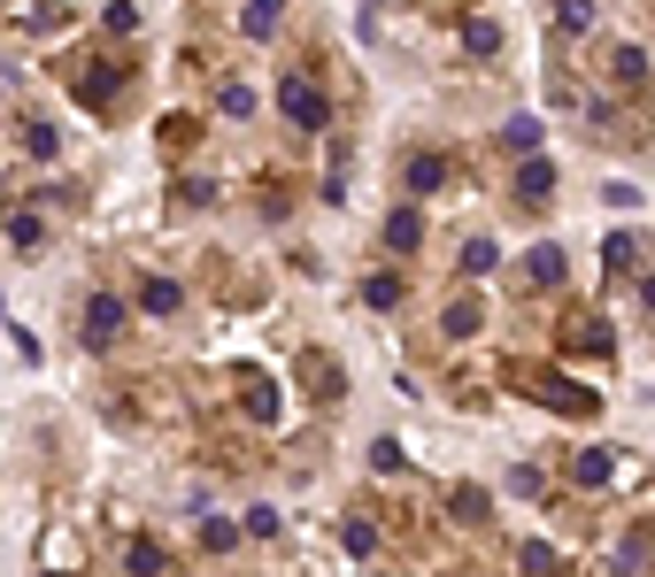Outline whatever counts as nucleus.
<instances>
[{
    "mask_svg": "<svg viewBox=\"0 0 655 577\" xmlns=\"http://www.w3.org/2000/svg\"><path fill=\"white\" fill-rule=\"evenodd\" d=\"M116 331H124V300L116 292H93L85 300V347H109Z\"/></svg>",
    "mask_w": 655,
    "mask_h": 577,
    "instance_id": "nucleus-4",
    "label": "nucleus"
},
{
    "mask_svg": "<svg viewBox=\"0 0 655 577\" xmlns=\"http://www.w3.org/2000/svg\"><path fill=\"white\" fill-rule=\"evenodd\" d=\"M239 31H247V39H270V31H278V0H247Z\"/></svg>",
    "mask_w": 655,
    "mask_h": 577,
    "instance_id": "nucleus-15",
    "label": "nucleus"
},
{
    "mask_svg": "<svg viewBox=\"0 0 655 577\" xmlns=\"http://www.w3.org/2000/svg\"><path fill=\"white\" fill-rule=\"evenodd\" d=\"M555 16H563V31H586L594 23V0H555Z\"/></svg>",
    "mask_w": 655,
    "mask_h": 577,
    "instance_id": "nucleus-25",
    "label": "nucleus"
},
{
    "mask_svg": "<svg viewBox=\"0 0 655 577\" xmlns=\"http://www.w3.org/2000/svg\"><path fill=\"white\" fill-rule=\"evenodd\" d=\"M124 563H132V577H163V547H155V539H140Z\"/></svg>",
    "mask_w": 655,
    "mask_h": 577,
    "instance_id": "nucleus-20",
    "label": "nucleus"
},
{
    "mask_svg": "<svg viewBox=\"0 0 655 577\" xmlns=\"http://www.w3.org/2000/svg\"><path fill=\"white\" fill-rule=\"evenodd\" d=\"M216 109H224V116H232V124H239V116H255V93H247V85H239V78H232V85H224V101H216Z\"/></svg>",
    "mask_w": 655,
    "mask_h": 577,
    "instance_id": "nucleus-22",
    "label": "nucleus"
},
{
    "mask_svg": "<svg viewBox=\"0 0 655 577\" xmlns=\"http://www.w3.org/2000/svg\"><path fill=\"white\" fill-rule=\"evenodd\" d=\"M339 547H347V563H370V555H378V524H370V516H347V524H339Z\"/></svg>",
    "mask_w": 655,
    "mask_h": 577,
    "instance_id": "nucleus-12",
    "label": "nucleus"
},
{
    "mask_svg": "<svg viewBox=\"0 0 655 577\" xmlns=\"http://www.w3.org/2000/svg\"><path fill=\"white\" fill-rule=\"evenodd\" d=\"M39 577H62V570H39Z\"/></svg>",
    "mask_w": 655,
    "mask_h": 577,
    "instance_id": "nucleus-31",
    "label": "nucleus"
},
{
    "mask_svg": "<svg viewBox=\"0 0 655 577\" xmlns=\"http://www.w3.org/2000/svg\"><path fill=\"white\" fill-rule=\"evenodd\" d=\"M401 177H409V193H432V185L448 177V162H440V154H409V169H401Z\"/></svg>",
    "mask_w": 655,
    "mask_h": 577,
    "instance_id": "nucleus-14",
    "label": "nucleus"
},
{
    "mask_svg": "<svg viewBox=\"0 0 655 577\" xmlns=\"http://www.w3.org/2000/svg\"><path fill=\"white\" fill-rule=\"evenodd\" d=\"M610 316H594V308H571V323H563V347L571 354H610Z\"/></svg>",
    "mask_w": 655,
    "mask_h": 577,
    "instance_id": "nucleus-2",
    "label": "nucleus"
},
{
    "mask_svg": "<svg viewBox=\"0 0 655 577\" xmlns=\"http://www.w3.org/2000/svg\"><path fill=\"white\" fill-rule=\"evenodd\" d=\"M23 146H31L39 162H54V146H62V140H54V124H31V132H23Z\"/></svg>",
    "mask_w": 655,
    "mask_h": 577,
    "instance_id": "nucleus-27",
    "label": "nucleus"
},
{
    "mask_svg": "<svg viewBox=\"0 0 655 577\" xmlns=\"http://www.w3.org/2000/svg\"><path fill=\"white\" fill-rule=\"evenodd\" d=\"M610 62H617V78H625V85H641V78H648V54H641V47H617Z\"/></svg>",
    "mask_w": 655,
    "mask_h": 577,
    "instance_id": "nucleus-21",
    "label": "nucleus"
},
{
    "mask_svg": "<svg viewBox=\"0 0 655 577\" xmlns=\"http://www.w3.org/2000/svg\"><path fill=\"white\" fill-rule=\"evenodd\" d=\"M362 300H370V308H393V300H401V278H370Z\"/></svg>",
    "mask_w": 655,
    "mask_h": 577,
    "instance_id": "nucleus-28",
    "label": "nucleus"
},
{
    "mask_svg": "<svg viewBox=\"0 0 655 577\" xmlns=\"http://www.w3.org/2000/svg\"><path fill=\"white\" fill-rule=\"evenodd\" d=\"M602 270H610V278H633V270H641V231H610V239H602Z\"/></svg>",
    "mask_w": 655,
    "mask_h": 577,
    "instance_id": "nucleus-7",
    "label": "nucleus"
},
{
    "mask_svg": "<svg viewBox=\"0 0 655 577\" xmlns=\"http://www.w3.org/2000/svg\"><path fill=\"white\" fill-rule=\"evenodd\" d=\"M440 331H448V339H471V331H479V300H456V308L440 316Z\"/></svg>",
    "mask_w": 655,
    "mask_h": 577,
    "instance_id": "nucleus-17",
    "label": "nucleus"
},
{
    "mask_svg": "<svg viewBox=\"0 0 655 577\" xmlns=\"http://www.w3.org/2000/svg\"><path fill=\"white\" fill-rule=\"evenodd\" d=\"M448 508H456V524H487V516H493V501L479 493V485H463V493H456Z\"/></svg>",
    "mask_w": 655,
    "mask_h": 577,
    "instance_id": "nucleus-16",
    "label": "nucleus"
},
{
    "mask_svg": "<svg viewBox=\"0 0 655 577\" xmlns=\"http://www.w3.org/2000/svg\"><path fill=\"white\" fill-rule=\"evenodd\" d=\"M547 193H555V169H547V154H532V162L516 169V200H524V208H540Z\"/></svg>",
    "mask_w": 655,
    "mask_h": 577,
    "instance_id": "nucleus-8",
    "label": "nucleus"
},
{
    "mask_svg": "<svg viewBox=\"0 0 655 577\" xmlns=\"http://www.w3.org/2000/svg\"><path fill=\"white\" fill-rule=\"evenodd\" d=\"M232 539H239V532H232V524H224V516H208V524H201V547H208V555H224V547H232Z\"/></svg>",
    "mask_w": 655,
    "mask_h": 577,
    "instance_id": "nucleus-24",
    "label": "nucleus"
},
{
    "mask_svg": "<svg viewBox=\"0 0 655 577\" xmlns=\"http://www.w3.org/2000/svg\"><path fill=\"white\" fill-rule=\"evenodd\" d=\"M617 570H648V532H625V547H617Z\"/></svg>",
    "mask_w": 655,
    "mask_h": 577,
    "instance_id": "nucleus-23",
    "label": "nucleus"
},
{
    "mask_svg": "<svg viewBox=\"0 0 655 577\" xmlns=\"http://www.w3.org/2000/svg\"><path fill=\"white\" fill-rule=\"evenodd\" d=\"M301 385H309L317 401H339V385H347V378H339V362H331V354L309 347V354H301Z\"/></svg>",
    "mask_w": 655,
    "mask_h": 577,
    "instance_id": "nucleus-6",
    "label": "nucleus"
},
{
    "mask_svg": "<svg viewBox=\"0 0 655 577\" xmlns=\"http://www.w3.org/2000/svg\"><path fill=\"white\" fill-rule=\"evenodd\" d=\"M140 308H147V316H170V308H177V286H170V278H147V286H140Z\"/></svg>",
    "mask_w": 655,
    "mask_h": 577,
    "instance_id": "nucleus-18",
    "label": "nucleus"
},
{
    "mask_svg": "<svg viewBox=\"0 0 655 577\" xmlns=\"http://www.w3.org/2000/svg\"><path fill=\"white\" fill-rule=\"evenodd\" d=\"M463 39H471V54H501V31H493L487 16H479V23H471V31H463Z\"/></svg>",
    "mask_w": 655,
    "mask_h": 577,
    "instance_id": "nucleus-26",
    "label": "nucleus"
},
{
    "mask_svg": "<svg viewBox=\"0 0 655 577\" xmlns=\"http://www.w3.org/2000/svg\"><path fill=\"white\" fill-rule=\"evenodd\" d=\"M501 140H509V146H532V140H540V124H532V116H509V124H501Z\"/></svg>",
    "mask_w": 655,
    "mask_h": 577,
    "instance_id": "nucleus-29",
    "label": "nucleus"
},
{
    "mask_svg": "<svg viewBox=\"0 0 655 577\" xmlns=\"http://www.w3.org/2000/svg\"><path fill=\"white\" fill-rule=\"evenodd\" d=\"M532 393H540L547 409H563V416H594V409H602V401H594L586 385H571V378H555V370H547V378H532Z\"/></svg>",
    "mask_w": 655,
    "mask_h": 577,
    "instance_id": "nucleus-3",
    "label": "nucleus"
},
{
    "mask_svg": "<svg viewBox=\"0 0 655 577\" xmlns=\"http://www.w3.org/2000/svg\"><path fill=\"white\" fill-rule=\"evenodd\" d=\"M278 109H286V124H294V132H325V124H331L325 93H317L309 78H286V85H278Z\"/></svg>",
    "mask_w": 655,
    "mask_h": 577,
    "instance_id": "nucleus-1",
    "label": "nucleus"
},
{
    "mask_svg": "<svg viewBox=\"0 0 655 577\" xmlns=\"http://www.w3.org/2000/svg\"><path fill=\"white\" fill-rule=\"evenodd\" d=\"M571 477H579V485H594V493H602V485H617V454H610V446H586V454H579V462H571Z\"/></svg>",
    "mask_w": 655,
    "mask_h": 577,
    "instance_id": "nucleus-10",
    "label": "nucleus"
},
{
    "mask_svg": "<svg viewBox=\"0 0 655 577\" xmlns=\"http://www.w3.org/2000/svg\"><path fill=\"white\" fill-rule=\"evenodd\" d=\"M524 278L532 286H563V247H532L524 255Z\"/></svg>",
    "mask_w": 655,
    "mask_h": 577,
    "instance_id": "nucleus-13",
    "label": "nucleus"
},
{
    "mask_svg": "<svg viewBox=\"0 0 655 577\" xmlns=\"http://www.w3.org/2000/svg\"><path fill=\"white\" fill-rule=\"evenodd\" d=\"M386 247H393V255H417V247H424V216H417V208H393V216H386Z\"/></svg>",
    "mask_w": 655,
    "mask_h": 577,
    "instance_id": "nucleus-9",
    "label": "nucleus"
},
{
    "mask_svg": "<svg viewBox=\"0 0 655 577\" xmlns=\"http://www.w3.org/2000/svg\"><path fill=\"white\" fill-rule=\"evenodd\" d=\"M641 300H648V308H655V278H641Z\"/></svg>",
    "mask_w": 655,
    "mask_h": 577,
    "instance_id": "nucleus-30",
    "label": "nucleus"
},
{
    "mask_svg": "<svg viewBox=\"0 0 655 577\" xmlns=\"http://www.w3.org/2000/svg\"><path fill=\"white\" fill-rule=\"evenodd\" d=\"M493 262H501V247H493V239H463V270H471V278H487Z\"/></svg>",
    "mask_w": 655,
    "mask_h": 577,
    "instance_id": "nucleus-19",
    "label": "nucleus"
},
{
    "mask_svg": "<svg viewBox=\"0 0 655 577\" xmlns=\"http://www.w3.org/2000/svg\"><path fill=\"white\" fill-rule=\"evenodd\" d=\"M239 401H247L255 424H278V385H270L263 370H239Z\"/></svg>",
    "mask_w": 655,
    "mask_h": 577,
    "instance_id": "nucleus-5",
    "label": "nucleus"
},
{
    "mask_svg": "<svg viewBox=\"0 0 655 577\" xmlns=\"http://www.w3.org/2000/svg\"><path fill=\"white\" fill-rule=\"evenodd\" d=\"M39 239H47L39 208H8V247H16V255H39Z\"/></svg>",
    "mask_w": 655,
    "mask_h": 577,
    "instance_id": "nucleus-11",
    "label": "nucleus"
}]
</instances>
